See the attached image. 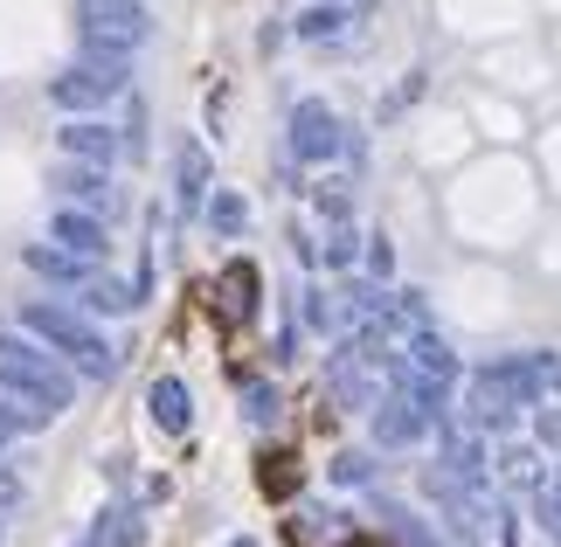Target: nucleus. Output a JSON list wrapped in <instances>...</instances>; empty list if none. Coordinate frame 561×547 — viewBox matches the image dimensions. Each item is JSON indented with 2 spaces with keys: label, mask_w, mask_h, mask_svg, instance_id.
Masks as SVG:
<instances>
[{
  "label": "nucleus",
  "mask_w": 561,
  "mask_h": 547,
  "mask_svg": "<svg viewBox=\"0 0 561 547\" xmlns=\"http://www.w3.org/2000/svg\"><path fill=\"white\" fill-rule=\"evenodd\" d=\"M243 415H250L256 430H271L277 423V388L271 381H243Z\"/></svg>",
  "instance_id": "nucleus-21"
},
{
  "label": "nucleus",
  "mask_w": 561,
  "mask_h": 547,
  "mask_svg": "<svg viewBox=\"0 0 561 547\" xmlns=\"http://www.w3.org/2000/svg\"><path fill=\"white\" fill-rule=\"evenodd\" d=\"M125 77H133V56H118V49H83L70 70L49 83V98L62 104V112H98L104 98L125 91Z\"/></svg>",
  "instance_id": "nucleus-3"
},
{
  "label": "nucleus",
  "mask_w": 561,
  "mask_h": 547,
  "mask_svg": "<svg viewBox=\"0 0 561 547\" xmlns=\"http://www.w3.org/2000/svg\"><path fill=\"white\" fill-rule=\"evenodd\" d=\"M202 208H208V229L222 236V243H229V236H243V223H250V202H243V194H229V187H222V194H208Z\"/></svg>",
  "instance_id": "nucleus-18"
},
{
  "label": "nucleus",
  "mask_w": 561,
  "mask_h": 547,
  "mask_svg": "<svg viewBox=\"0 0 561 547\" xmlns=\"http://www.w3.org/2000/svg\"><path fill=\"white\" fill-rule=\"evenodd\" d=\"M174 202H181V215L208 202V146H194V139H181V152H174Z\"/></svg>",
  "instance_id": "nucleus-11"
},
{
  "label": "nucleus",
  "mask_w": 561,
  "mask_h": 547,
  "mask_svg": "<svg viewBox=\"0 0 561 547\" xmlns=\"http://www.w3.org/2000/svg\"><path fill=\"white\" fill-rule=\"evenodd\" d=\"M381 513H388V534H396L402 547H444V540H437V534H430V527H423V520H416V513H396V506H381Z\"/></svg>",
  "instance_id": "nucleus-22"
},
{
  "label": "nucleus",
  "mask_w": 561,
  "mask_h": 547,
  "mask_svg": "<svg viewBox=\"0 0 561 547\" xmlns=\"http://www.w3.org/2000/svg\"><path fill=\"white\" fill-rule=\"evenodd\" d=\"M354 250H360L354 223H333V229H327V243H319V264H333V271H354Z\"/></svg>",
  "instance_id": "nucleus-19"
},
{
  "label": "nucleus",
  "mask_w": 561,
  "mask_h": 547,
  "mask_svg": "<svg viewBox=\"0 0 561 547\" xmlns=\"http://www.w3.org/2000/svg\"><path fill=\"white\" fill-rule=\"evenodd\" d=\"M56 187L62 194H70V202H83V208H112V181H104V167H91V160H70V167H62L56 173Z\"/></svg>",
  "instance_id": "nucleus-12"
},
{
  "label": "nucleus",
  "mask_w": 561,
  "mask_h": 547,
  "mask_svg": "<svg viewBox=\"0 0 561 547\" xmlns=\"http://www.w3.org/2000/svg\"><path fill=\"white\" fill-rule=\"evenodd\" d=\"M28 271H35V277H56V284H83L98 264H83V257L56 250V243H35V250H28Z\"/></svg>",
  "instance_id": "nucleus-17"
},
{
  "label": "nucleus",
  "mask_w": 561,
  "mask_h": 547,
  "mask_svg": "<svg viewBox=\"0 0 561 547\" xmlns=\"http://www.w3.org/2000/svg\"><path fill=\"white\" fill-rule=\"evenodd\" d=\"M256 305H264V277H256V264H229L222 277H215V312H222L229 326H250Z\"/></svg>",
  "instance_id": "nucleus-8"
},
{
  "label": "nucleus",
  "mask_w": 561,
  "mask_h": 547,
  "mask_svg": "<svg viewBox=\"0 0 561 547\" xmlns=\"http://www.w3.org/2000/svg\"><path fill=\"white\" fill-rule=\"evenodd\" d=\"M118 133H112V125H91V118H83L77 112V125H62V152H70V160H91V167H112L118 160Z\"/></svg>",
  "instance_id": "nucleus-10"
},
{
  "label": "nucleus",
  "mask_w": 561,
  "mask_h": 547,
  "mask_svg": "<svg viewBox=\"0 0 561 547\" xmlns=\"http://www.w3.org/2000/svg\"><path fill=\"white\" fill-rule=\"evenodd\" d=\"M368 415H375V444H381V451H416V444H430V430H437L444 409L423 402L416 388H388Z\"/></svg>",
  "instance_id": "nucleus-5"
},
{
  "label": "nucleus",
  "mask_w": 561,
  "mask_h": 547,
  "mask_svg": "<svg viewBox=\"0 0 561 547\" xmlns=\"http://www.w3.org/2000/svg\"><path fill=\"white\" fill-rule=\"evenodd\" d=\"M527 499H534V513H541V527L561 540V465H554V471H548V478H541V486H534Z\"/></svg>",
  "instance_id": "nucleus-20"
},
{
  "label": "nucleus",
  "mask_w": 561,
  "mask_h": 547,
  "mask_svg": "<svg viewBox=\"0 0 561 547\" xmlns=\"http://www.w3.org/2000/svg\"><path fill=\"white\" fill-rule=\"evenodd\" d=\"M368 271H375V277L396 271V250H388V236H368Z\"/></svg>",
  "instance_id": "nucleus-25"
},
{
  "label": "nucleus",
  "mask_w": 561,
  "mask_h": 547,
  "mask_svg": "<svg viewBox=\"0 0 561 547\" xmlns=\"http://www.w3.org/2000/svg\"><path fill=\"white\" fill-rule=\"evenodd\" d=\"M347 139H354V133L340 125V112H333V104H319V98H306V104L291 112V125H285V146H291L306 167H319V160H340V152H347Z\"/></svg>",
  "instance_id": "nucleus-6"
},
{
  "label": "nucleus",
  "mask_w": 561,
  "mask_h": 547,
  "mask_svg": "<svg viewBox=\"0 0 561 547\" xmlns=\"http://www.w3.org/2000/svg\"><path fill=\"white\" fill-rule=\"evenodd\" d=\"M91 547H146V513L139 506H104L98 527H91Z\"/></svg>",
  "instance_id": "nucleus-13"
},
{
  "label": "nucleus",
  "mask_w": 561,
  "mask_h": 547,
  "mask_svg": "<svg viewBox=\"0 0 561 547\" xmlns=\"http://www.w3.org/2000/svg\"><path fill=\"white\" fill-rule=\"evenodd\" d=\"M49 243L56 250H70V257H83V264H104V243H112V236H104V223L91 208H56V223H49Z\"/></svg>",
  "instance_id": "nucleus-7"
},
{
  "label": "nucleus",
  "mask_w": 561,
  "mask_h": 547,
  "mask_svg": "<svg viewBox=\"0 0 561 547\" xmlns=\"http://www.w3.org/2000/svg\"><path fill=\"white\" fill-rule=\"evenodd\" d=\"M340 534H347V520L327 513V506H298V513H291V547H327V540H340Z\"/></svg>",
  "instance_id": "nucleus-15"
},
{
  "label": "nucleus",
  "mask_w": 561,
  "mask_h": 547,
  "mask_svg": "<svg viewBox=\"0 0 561 547\" xmlns=\"http://www.w3.org/2000/svg\"><path fill=\"white\" fill-rule=\"evenodd\" d=\"M146 409H153V423H160L167 436H187V430H194V396H187L181 375H160L153 396H146Z\"/></svg>",
  "instance_id": "nucleus-9"
},
{
  "label": "nucleus",
  "mask_w": 561,
  "mask_h": 547,
  "mask_svg": "<svg viewBox=\"0 0 561 547\" xmlns=\"http://www.w3.org/2000/svg\"><path fill=\"white\" fill-rule=\"evenodd\" d=\"M77 298L91 305V312H133V305H139V292H133V284H118V277H104V271H91V277H83V284H77Z\"/></svg>",
  "instance_id": "nucleus-16"
},
{
  "label": "nucleus",
  "mask_w": 561,
  "mask_h": 547,
  "mask_svg": "<svg viewBox=\"0 0 561 547\" xmlns=\"http://www.w3.org/2000/svg\"><path fill=\"white\" fill-rule=\"evenodd\" d=\"M340 8H354V14H368V8H375V0H340Z\"/></svg>",
  "instance_id": "nucleus-27"
},
{
  "label": "nucleus",
  "mask_w": 561,
  "mask_h": 547,
  "mask_svg": "<svg viewBox=\"0 0 561 547\" xmlns=\"http://www.w3.org/2000/svg\"><path fill=\"white\" fill-rule=\"evenodd\" d=\"M229 547H256V540H229Z\"/></svg>",
  "instance_id": "nucleus-28"
},
{
  "label": "nucleus",
  "mask_w": 561,
  "mask_h": 547,
  "mask_svg": "<svg viewBox=\"0 0 561 547\" xmlns=\"http://www.w3.org/2000/svg\"><path fill=\"white\" fill-rule=\"evenodd\" d=\"M0 388H8L14 402H28L35 423L62 415V409H70V396H77L70 375L49 361V346H28L21 333H8V326H0Z\"/></svg>",
  "instance_id": "nucleus-2"
},
{
  "label": "nucleus",
  "mask_w": 561,
  "mask_h": 547,
  "mask_svg": "<svg viewBox=\"0 0 561 547\" xmlns=\"http://www.w3.org/2000/svg\"><path fill=\"white\" fill-rule=\"evenodd\" d=\"M291 29H298V42H340V35H354V8H340V0H319V8H306Z\"/></svg>",
  "instance_id": "nucleus-14"
},
{
  "label": "nucleus",
  "mask_w": 561,
  "mask_h": 547,
  "mask_svg": "<svg viewBox=\"0 0 561 547\" xmlns=\"http://www.w3.org/2000/svg\"><path fill=\"white\" fill-rule=\"evenodd\" d=\"M153 35V14L146 0H83V49H118L133 56Z\"/></svg>",
  "instance_id": "nucleus-4"
},
{
  "label": "nucleus",
  "mask_w": 561,
  "mask_h": 547,
  "mask_svg": "<svg viewBox=\"0 0 561 547\" xmlns=\"http://www.w3.org/2000/svg\"><path fill=\"white\" fill-rule=\"evenodd\" d=\"M14 319H21V333H28V340H42L49 354L70 361L83 381H112V375H118V346L104 340L98 326L77 312V305H56V298H21V312H14Z\"/></svg>",
  "instance_id": "nucleus-1"
},
{
  "label": "nucleus",
  "mask_w": 561,
  "mask_h": 547,
  "mask_svg": "<svg viewBox=\"0 0 561 547\" xmlns=\"http://www.w3.org/2000/svg\"><path fill=\"white\" fill-rule=\"evenodd\" d=\"M312 208L327 215V223H347V215H354V202H347V187H319V194H312Z\"/></svg>",
  "instance_id": "nucleus-23"
},
{
  "label": "nucleus",
  "mask_w": 561,
  "mask_h": 547,
  "mask_svg": "<svg viewBox=\"0 0 561 547\" xmlns=\"http://www.w3.org/2000/svg\"><path fill=\"white\" fill-rule=\"evenodd\" d=\"M21 430H28V423H21V409H14V402H0V444H14Z\"/></svg>",
  "instance_id": "nucleus-26"
},
{
  "label": "nucleus",
  "mask_w": 561,
  "mask_h": 547,
  "mask_svg": "<svg viewBox=\"0 0 561 547\" xmlns=\"http://www.w3.org/2000/svg\"><path fill=\"white\" fill-rule=\"evenodd\" d=\"M368 471H375L368 457H354V451H347V457L333 465V486H368Z\"/></svg>",
  "instance_id": "nucleus-24"
}]
</instances>
